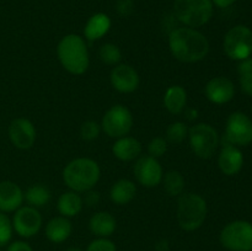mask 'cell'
<instances>
[{"mask_svg": "<svg viewBox=\"0 0 252 251\" xmlns=\"http://www.w3.org/2000/svg\"><path fill=\"white\" fill-rule=\"evenodd\" d=\"M171 54L182 63H198L209 53V41L201 31L192 27H177L169 34Z\"/></svg>", "mask_w": 252, "mask_h": 251, "instance_id": "1", "label": "cell"}, {"mask_svg": "<svg viewBox=\"0 0 252 251\" xmlns=\"http://www.w3.org/2000/svg\"><path fill=\"white\" fill-rule=\"evenodd\" d=\"M62 176L69 189L85 193L96 186L101 177V169L94 159L76 157L65 165Z\"/></svg>", "mask_w": 252, "mask_h": 251, "instance_id": "2", "label": "cell"}, {"mask_svg": "<svg viewBox=\"0 0 252 251\" xmlns=\"http://www.w3.org/2000/svg\"><path fill=\"white\" fill-rule=\"evenodd\" d=\"M57 56L62 66L73 75H83L90 65L88 44L85 38L79 34L64 36L57 47Z\"/></svg>", "mask_w": 252, "mask_h": 251, "instance_id": "3", "label": "cell"}, {"mask_svg": "<svg viewBox=\"0 0 252 251\" xmlns=\"http://www.w3.org/2000/svg\"><path fill=\"white\" fill-rule=\"evenodd\" d=\"M207 213L208 206L201 194L194 192H184L177 199L176 218L182 230H198L206 221Z\"/></svg>", "mask_w": 252, "mask_h": 251, "instance_id": "4", "label": "cell"}, {"mask_svg": "<svg viewBox=\"0 0 252 251\" xmlns=\"http://www.w3.org/2000/svg\"><path fill=\"white\" fill-rule=\"evenodd\" d=\"M214 6L211 0H175L174 15L186 27L198 29L211 21Z\"/></svg>", "mask_w": 252, "mask_h": 251, "instance_id": "5", "label": "cell"}, {"mask_svg": "<svg viewBox=\"0 0 252 251\" xmlns=\"http://www.w3.org/2000/svg\"><path fill=\"white\" fill-rule=\"evenodd\" d=\"M189 142L191 150L197 157L202 160L211 159L219 147L218 132L209 123H197L189 128Z\"/></svg>", "mask_w": 252, "mask_h": 251, "instance_id": "6", "label": "cell"}, {"mask_svg": "<svg viewBox=\"0 0 252 251\" xmlns=\"http://www.w3.org/2000/svg\"><path fill=\"white\" fill-rule=\"evenodd\" d=\"M219 240L229 251H252V224L246 220H234L220 231Z\"/></svg>", "mask_w": 252, "mask_h": 251, "instance_id": "7", "label": "cell"}, {"mask_svg": "<svg viewBox=\"0 0 252 251\" xmlns=\"http://www.w3.org/2000/svg\"><path fill=\"white\" fill-rule=\"evenodd\" d=\"M133 115L128 107L123 105H113L108 108L101 121V129L110 138L125 137L133 128Z\"/></svg>", "mask_w": 252, "mask_h": 251, "instance_id": "8", "label": "cell"}, {"mask_svg": "<svg viewBox=\"0 0 252 251\" xmlns=\"http://www.w3.org/2000/svg\"><path fill=\"white\" fill-rule=\"evenodd\" d=\"M224 52L233 61H244L252 53V31L244 25H238L226 32Z\"/></svg>", "mask_w": 252, "mask_h": 251, "instance_id": "9", "label": "cell"}, {"mask_svg": "<svg viewBox=\"0 0 252 251\" xmlns=\"http://www.w3.org/2000/svg\"><path fill=\"white\" fill-rule=\"evenodd\" d=\"M11 223L12 229L17 235L25 239H30L39 233L42 224H43V219L37 208L31 206H22L14 212Z\"/></svg>", "mask_w": 252, "mask_h": 251, "instance_id": "10", "label": "cell"}, {"mask_svg": "<svg viewBox=\"0 0 252 251\" xmlns=\"http://www.w3.org/2000/svg\"><path fill=\"white\" fill-rule=\"evenodd\" d=\"M225 144L245 147L252 142V121L243 112H234L226 120Z\"/></svg>", "mask_w": 252, "mask_h": 251, "instance_id": "11", "label": "cell"}, {"mask_svg": "<svg viewBox=\"0 0 252 251\" xmlns=\"http://www.w3.org/2000/svg\"><path fill=\"white\" fill-rule=\"evenodd\" d=\"M133 174L138 184L147 188H153L161 184L164 171L162 166L159 162V159L150 157V155H143L139 157L135 161L133 167Z\"/></svg>", "mask_w": 252, "mask_h": 251, "instance_id": "12", "label": "cell"}, {"mask_svg": "<svg viewBox=\"0 0 252 251\" xmlns=\"http://www.w3.org/2000/svg\"><path fill=\"white\" fill-rule=\"evenodd\" d=\"M7 135L15 148L27 150L33 147L37 139V130L31 121L25 117H17L10 122Z\"/></svg>", "mask_w": 252, "mask_h": 251, "instance_id": "13", "label": "cell"}, {"mask_svg": "<svg viewBox=\"0 0 252 251\" xmlns=\"http://www.w3.org/2000/svg\"><path fill=\"white\" fill-rule=\"evenodd\" d=\"M110 81L112 88L118 93L130 94L139 88L140 78L138 71L132 65L120 63L111 70Z\"/></svg>", "mask_w": 252, "mask_h": 251, "instance_id": "14", "label": "cell"}, {"mask_svg": "<svg viewBox=\"0 0 252 251\" xmlns=\"http://www.w3.org/2000/svg\"><path fill=\"white\" fill-rule=\"evenodd\" d=\"M204 94L212 103L224 105L233 100L235 95V86L230 79L225 76H216L206 84Z\"/></svg>", "mask_w": 252, "mask_h": 251, "instance_id": "15", "label": "cell"}, {"mask_svg": "<svg viewBox=\"0 0 252 251\" xmlns=\"http://www.w3.org/2000/svg\"><path fill=\"white\" fill-rule=\"evenodd\" d=\"M24 201V191L19 185L9 180L0 181V212L14 213L22 207Z\"/></svg>", "mask_w": 252, "mask_h": 251, "instance_id": "16", "label": "cell"}, {"mask_svg": "<svg viewBox=\"0 0 252 251\" xmlns=\"http://www.w3.org/2000/svg\"><path fill=\"white\" fill-rule=\"evenodd\" d=\"M244 165V155L236 145L224 144L218 157V166L226 176H234Z\"/></svg>", "mask_w": 252, "mask_h": 251, "instance_id": "17", "label": "cell"}, {"mask_svg": "<svg viewBox=\"0 0 252 251\" xmlns=\"http://www.w3.org/2000/svg\"><path fill=\"white\" fill-rule=\"evenodd\" d=\"M143 145L137 138L125 135L117 138L112 145V154L121 161H133L142 155Z\"/></svg>", "mask_w": 252, "mask_h": 251, "instance_id": "18", "label": "cell"}, {"mask_svg": "<svg viewBox=\"0 0 252 251\" xmlns=\"http://www.w3.org/2000/svg\"><path fill=\"white\" fill-rule=\"evenodd\" d=\"M112 26L110 16L103 12H96L94 14L84 27V38L85 41L95 42L105 37L108 33Z\"/></svg>", "mask_w": 252, "mask_h": 251, "instance_id": "19", "label": "cell"}, {"mask_svg": "<svg viewBox=\"0 0 252 251\" xmlns=\"http://www.w3.org/2000/svg\"><path fill=\"white\" fill-rule=\"evenodd\" d=\"M73 231L70 219L66 217L59 216L52 218L44 228L46 238L53 244H62L69 239Z\"/></svg>", "mask_w": 252, "mask_h": 251, "instance_id": "20", "label": "cell"}, {"mask_svg": "<svg viewBox=\"0 0 252 251\" xmlns=\"http://www.w3.org/2000/svg\"><path fill=\"white\" fill-rule=\"evenodd\" d=\"M89 229L96 238H110L117 229V220L108 212H97L89 220Z\"/></svg>", "mask_w": 252, "mask_h": 251, "instance_id": "21", "label": "cell"}, {"mask_svg": "<svg viewBox=\"0 0 252 251\" xmlns=\"http://www.w3.org/2000/svg\"><path fill=\"white\" fill-rule=\"evenodd\" d=\"M137 186L132 180L121 179L112 185L110 189V198L117 206H126L134 199Z\"/></svg>", "mask_w": 252, "mask_h": 251, "instance_id": "22", "label": "cell"}, {"mask_svg": "<svg viewBox=\"0 0 252 251\" xmlns=\"http://www.w3.org/2000/svg\"><path fill=\"white\" fill-rule=\"evenodd\" d=\"M164 106L171 115H180L186 110L187 91L181 85H171L164 95Z\"/></svg>", "mask_w": 252, "mask_h": 251, "instance_id": "23", "label": "cell"}, {"mask_svg": "<svg viewBox=\"0 0 252 251\" xmlns=\"http://www.w3.org/2000/svg\"><path fill=\"white\" fill-rule=\"evenodd\" d=\"M84 201L80 193L75 191L64 192L59 196L58 202H57V208L61 216L66 217V218H73L76 217L81 211H83Z\"/></svg>", "mask_w": 252, "mask_h": 251, "instance_id": "24", "label": "cell"}, {"mask_svg": "<svg viewBox=\"0 0 252 251\" xmlns=\"http://www.w3.org/2000/svg\"><path fill=\"white\" fill-rule=\"evenodd\" d=\"M51 197L49 188L42 184L32 185L24 192V199L27 202V206L34 207L37 209L46 206L51 201Z\"/></svg>", "mask_w": 252, "mask_h": 251, "instance_id": "25", "label": "cell"}, {"mask_svg": "<svg viewBox=\"0 0 252 251\" xmlns=\"http://www.w3.org/2000/svg\"><path fill=\"white\" fill-rule=\"evenodd\" d=\"M162 186L164 191L170 197H180L185 191L186 181L182 174L177 170H170L162 176Z\"/></svg>", "mask_w": 252, "mask_h": 251, "instance_id": "26", "label": "cell"}, {"mask_svg": "<svg viewBox=\"0 0 252 251\" xmlns=\"http://www.w3.org/2000/svg\"><path fill=\"white\" fill-rule=\"evenodd\" d=\"M98 57H100L101 62L106 65L116 66L121 63L122 61V52H121L120 47L115 43H103L98 49Z\"/></svg>", "mask_w": 252, "mask_h": 251, "instance_id": "27", "label": "cell"}, {"mask_svg": "<svg viewBox=\"0 0 252 251\" xmlns=\"http://www.w3.org/2000/svg\"><path fill=\"white\" fill-rule=\"evenodd\" d=\"M239 80L241 90L248 96H252V59L246 58L238 65Z\"/></svg>", "mask_w": 252, "mask_h": 251, "instance_id": "28", "label": "cell"}, {"mask_svg": "<svg viewBox=\"0 0 252 251\" xmlns=\"http://www.w3.org/2000/svg\"><path fill=\"white\" fill-rule=\"evenodd\" d=\"M187 135H189V128H187V126L184 122H181V121H176V122H172L167 127L165 139L170 144L179 145L186 139Z\"/></svg>", "mask_w": 252, "mask_h": 251, "instance_id": "29", "label": "cell"}, {"mask_svg": "<svg viewBox=\"0 0 252 251\" xmlns=\"http://www.w3.org/2000/svg\"><path fill=\"white\" fill-rule=\"evenodd\" d=\"M12 233V223L11 219L7 217V214L0 212V249L6 246L11 241Z\"/></svg>", "mask_w": 252, "mask_h": 251, "instance_id": "30", "label": "cell"}, {"mask_svg": "<svg viewBox=\"0 0 252 251\" xmlns=\"http://www.w3.org/2000/svg\"><path fill=\"white\" fill-rule=\"evenodd\" d=\"M101 130H102L101 129V125H98L96 121H85L80 127V137L85 142H93V140L97 139Z\"/></svg>", "mask_w": 252, "mask_h": 251, "instance_id": "31", "label": "cell"}, {"mask_svg": "<svg viewBox=\"0 0 252 251\" xmlns=\"http://www.w3.org/2000/svg\"><path fill=\"white\" fill-rule=\"evenodd\" d=\"M167 144L169 143L165 139V137L153 138L148 144V155L155 157V159H159L167 152Z\"/></svg>", "mask_w": 252, "mask_h": 251, "instance_id": "32", "label": "cell"}, {"mask_svg": "<svg viewBox=\"0 0 252 251\" xmlns=\"http://www.w3.org/2000/svg\"><path fill=\"white\" fill-rule=\"evenodd\" d=\"M85 251H117V248L108 238H96L89 244Z\"/></svg>", "mask_w": 252, "mask_h": 251, "instance_id": "33", "label": "cell"}, {"mask_svg": "<svg viewBox=\"0 0 252 251\" xmlns=\"http://www.w3.org/2000/svg\"><path fill=\"white\" fill-rule=\"evenodd\" d=\"M115 7L120 16L128 17L134 11V1L133 0H117Z\"/></svg>", "mask_w": 252, "mask_h": 251, "instance_id": "34", "label": "cell"}, {"mask_svg": "<svg viewBox=\"0 0 252 251\" xmlns=\"http://www.w3.org/2000/svg\"><path fill=\"white\" fill-rule=\"evenodd\" d=\"M6 251H33V249L27 241L16 240L7 244Z\"/></svg>", "mask_w": 252, "mask_h": 251, "instance_id": "35", "label": "cell"}, {"mask_svg": "<svg viewBox=\"0 0 252 251\" xmlns=\"http://www.w3.org/2000/svg\"><path fill=\"white\" fill-rule=\"evenodd\" d=\"M100 199H101L100 193H98L97 191H93V189H90V191L85 192V197L83 198V201H84V204H86V206L94 207V206H97V204L100 203Z\"/></svg>", "mask_w": 252, "mask_h": 251, "instance_id": "36", "label": "cell"}, {"mask_svg": "<svg viewBox=\"0 0 252 251\" xmlns=\"http://www.w3.org/2000/svg\"><path fill=\"white\" fill-rule=\"evenodd\" d=\"M213 6L219 7V9H226V7L231 6L236 0H211Z\"/></svg>", "mask_w": 252, "mask_h": 251, "instance_id": "37", "label": "cell"}, {"mask_svg": "<svg viewBox=\"0 0 252 251\" xmlns=\"http://www.w3.org/2000/svg\"><path fill=\"white\" fill-rule=\"evenodd\" d=\"M184 112L186 113L187 118H189V120H196L197 115H198V112H197L196 110H193V108H189V110H185Z\"/></svg>", "mask_w": 252, "mask_h": 251, "instance_id": "38", "label": "cell"}, {"mask_svg": "<svg viewBox=\"0 0 252 251\" xmlns=\"http://www.w3.org/2000/svg\"><path fill=\"white\" fill-rule=\"evenodd\" d=\"M65 251H81L79 248H68Z\"/></svg>", "mask_w": 252, "mask_h": 251, "instance_id": "39", "label": "cell"}, {"mask_svg": "<svg viewBox=\"0 0 252 251\" xmlns=\"http://www.w3.org/2000/svg\"><path fill=\"white\" fill-rule=\"evenodd\" d=\"M251 111H252V106H251Z\"/></svg>", "mask_w": 252, "mask_h": 251, "instance_id": "40", "label": "cell"}, {"mask_svg": "<svg viewBox=\"0 0 252 251\" xmlns=\"http://www.w3.org/2000/svg\"><path fill=\"white\" fill-rule=\"evenodd\" d=\"M0 251H2V250H0Z\"/></svg>", "mask_w": 252, "mask_h": 251, "instance_id": "41", "label": "cell"}]
</instances>
